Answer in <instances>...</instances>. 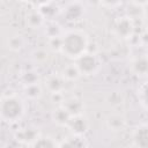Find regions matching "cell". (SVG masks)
<instances>
[{"label": "cell", "instance_id": "1", "mask_svg": "<svg viewBox=\"0 0 148 148\" xmlns=\"http://www.w3.org/2000/svg\"><path fill=\"white\" fill-rule=\"evenodd\" d=\"M89 38L83 30L72 29L64 32L61 37V52L65 57L76 60L86 52H88Z\"/></svg>", "mask_w": 148, "mask_h": 148}, {"label": "cell", "instance_id": "2", "mask_svg": "<svg viewBox=\"0 0 148 148\" xmlns=\"http://www.w3.org/2000/svg\"><path fill=\"white\" fill-rule=\"evenodd\" d=\"M25 113V103L17 95H8L0 98V120L14 124L20 121Z\"/></svg>", "mask_w": 148, "mask_h": 148}, {"label": "cell", "instance_id": "3", "mask_svg": "<svg viewBox=\"0 0 148 148\" xmlns=\"http://www.w3.org/2000/svg\"><path fill=\"white\" fill-rule=\"evenodd\" d=\"M74 62L81 74V76L82 75H84V76L95 75L101 67L98 57L92 52H86L83 56L77 58Z\"/></svg>", "mask_w": 148, "mask_h": 148}, {"label": "cell", "instance_id": "4", "mask_svg": "<svg viewBox=\"0 0 148 148\" xmlns=\"http://www.w3.org/2000/svg\"><path fill=\"white\" fill-rule=\"evenodd\" d=\"M135 31L134 22L130 16H120L113 23V34L121 39H130Z\"/></svg>", "mask_w": 148, "mask_h": 148}, {"label": "cell", "instance_id": "5", "mask_svg": "<svg viewBox=\"0 0 148 148\" xmlns=\"http://www.w3.org/2000/svg\"><path fill=\"white\" fill-rule=\"evenodd\" d=\"M40 136L39 131L34 126H25L18 128L14 133V140L20 145H28L30 146Z\"/></svg>", "mask_w": 148, "mask_h": 148}, {"label": "cell", "instance_id": "6", "mask_svg": "<svg viewBox=\"0 0 148 148\" xmlns=\"http://www.w3.org/2000/svg\"><path fill=\"white\" fill-rule=\"evenodd\" d=\"M133 148H148V127L146 123L139 124L131 134Z\"/></svg>", "mask_w": 148, "mask_h": 148}, {"label": "cell", "instance_id": "7", "mask_svg": "<svg viewBox=\"0 0 148 148\" xmlns=\"http://www.w3.org/2000/svg\"><path fill=\"white\" fill-rule=\"evenodd\" d=\"M88 127H89V123L83 114L72 116L69 118L68 123L66 124V128H68L71 131V134L82 135V136L88 131Z\"/></svg>", "mask_w": 148, "mask_h": 148}, {"label": "cell", "instance_id": "8", "mask_svg": "<svg viewBox=\"0 0 148 148\" xmlns=\"http://www.w3.org/2000/svg\"><path fill=\"white\" fill-rule=\"evenodd\" d=\"M65 80L61 77L59 73H52L46 76L44 81V88L50 92V94H59L64 92L65 90Z\"/></svg>", "mask_w": 148, "mask_h": 148}, {"label": "cell", "instance_id": "9", "mask_svg": "<svg viewBox=\"0 0 148 148\" xmlns=\"http://www.w3.org/2000/svg\"><path fill=\"white\" fill-rule=\"evenodd\" d=\"M61 106L72 116H80V114H83V111H84V103L75 97V96H71V97H65Z\"/></svg>", "mask_w": 148, "mask_h": 148}, {"label": "cell", "instance_id": "10", "mask_svg": "<svg viewBox=\"0 0 148 148\" xmlns=\"http://www.w3.org/2000/svg\"><path fill=\"white\" fill-rule=\"evenodd\" d=\"M64 15L67 21H79L84 15V7L81 2H69L64 9Z\"/></svg>", "mask_w": 148, "mask_h": 148}, {"label": "cell", "instance_id": "11", "mask_svg": "<svg viewBox=\"0 0 148 148\" xmlns=\"http://www.w3.org/2000/svg\"><path fill=\"white\" fill-rule=\"evenodd\" d=\"M105 124H106V127L110 131H112V132H121L126 127L127 120L120 113H111V114H109L106 117Z\"/></svg>", "mask_w": 148, "mask_h": 148}, {"label": "cell", "instance_id": "12", "mask_svg": "<svg viewBox=\"0 0 148 148\" xmlns=\"http://www.w3.org/2000/svg\"><path fill=\"white\" fill-rule=\"evenodd\" d=\"M58 148H88V145L82 135L71 134L58 143Z\"/></svg>", "mask_w": 148, "mask_h": 148}, {"label": "cell", "instance_id": "13", "mask_svg": "<svg viewBox=\"0 0 148 148\" xmlns=\"http://www.w3.org/2000/svg\"><path fill=\"white\" fill-rule=\"evenodd\" d=\"M131 71L139 77H145L148 73V61L146 56H138L131 61Z\"/></svg>", "mask_w": 148, "mask_h": 148}, {"label": "cell", "instance_id": "14", "mask_svg": "<svg viewBox=\"0 0 148 148\" xmlns=\"http://www.w3.org/2000/svg\"><path fill=\"white\" fill-rule=\"evenodd\" d=\"M59 74L65 80V82H75L81 77V74H80V72H79L74 61L65 65Z\"/></svg>", "mask_w": 148, "mask_h": 148}, {"label": "cell", "instance_id": "15", "mask_svg": "<svg viewBox=\"0 0 148 148\" xmlns=\"http://www.w3.org/2000/svg\"><path fill=\"white\" fill-rule=\"evenodd\" d=\"M25 21H27V24L30 29H40L44 27L45 24V18L42 16V14L38 12V9H32L30 10L28 14H27V17H25Z\"/></svg>", "mask_w": 148, "mask_h": 148}, {"label": "cell", "instance_id": "16", "mask_svg": "<svg viewBox=\"0 0 148 148\" xmlns=\"http://www.w3.org/2000/svg\"><path fill=\"white\" fill-rule=\"evenodd\" d=\"M43 28H44V34L47 37V39L61 37L64 35V32H65L64 29H62V27L58 22H56L54 20L46 21Z\"/></svg>", "mask_w": 148, "mask_h": 148}, {"label": "cell", "instance_id": "17", "mask_svg": "<svg viewBox=\"0 0 148 148\" xmlns=\"http://www.w3.org/2000/svg\"><path fill=\"white\" fill-rule=\"evenodd\" d=\"M23 91L29 101H37L43 95V86L40 82H35L28 86H23Z\"/></svg>", "mask_w": 148, "mask_h": 148}, {"label": "cell", "instance_id": "18", "mask_svg": "<svg viewBox=\"0 0 148 148\" xmlns=\"http://www.w3.org/2000/svg\"><path fill=\"white\" fill-rule=\"evenodd\" d=\"M51 118L53 120L54 124H57L58 126H62V127H66V124L68 123L69 118H71V114L61 106V105H58L51 113Z\"/></svg>", "mask_w": 148, "mask_h": 148}, {"label": "cell", "instance_id": "19", "mask_svg": "<svg viewBox=\"0 0 148 148\" xmlns=\"http://www.w3.org/2000/svg\"><path fill=\"white\" fill-rule=\"evenodd\" d=\"M7 47L13 52H18L25 46V38L21 34H13L6 40Z\"/></svg>", "mask_w": 148, "mask_h": 148}, {"label": "cell", "instance_id": "20", "mask_svg": "<svg viewBox=\"0 0 148 148\" xmlns=\"http://www.w3.org/2000/svg\"><path fill=\"white\" fill-rule=\"evenodd\" d=\"M38 12L42 14V16L45 18V21H51L53 20L52 17L58 13V7L53 3V2H43L39 5V7L37 8Z\"/></svg>", "mask_w": 148, "mask_h": 148}, {"label": "cell", "instance_id": "21", "mask_svg": "<svg viewBox=\"0 0 148 148\" xmlns=\"http://www.w3.org/2000/svg\"><path fill=\"white\" fill-rule=\"evenodd\" d=\"M50 59V53L44 47H36L32 52H31V60L34 64L36 65H44L45 62H47Z\"/></svg>", "mask_w": 148, "mask_h": 148}, {"label": "cell", "instance_id": "22", "mask_svg": "<svg viewBox=\"0 0 148 148\" xmlns=\"http://www.w3.org/2000/svg\"><path fill=\"white\" fill-rule=\"evenodd\" d=\"M29 147L30 148H58V143L51 136H39Z\"/></svg>", "mask_w": 148, "mask_h": 148}, {"label": "cell", "instance_id": "23", "mask_svg": "<svg viewBox=\"0 0 148 148\" xmlns=\"http://www.w3.org/2000/svg\"><path fill=\"white\" fill-rule=\"evenodd\" d=\"M21 81L23 82V86H28V84H31L35 82H39V77H38V74L36 72L28 71L21 75Z\"/></svg>", "mask_w": 148, "mask_h": 148}, {"label": "cell", "instance_id": "24", "mask_svg": "<svg viewBox=\"0 0 148 148\" xmlns=\"http://www.w3.org/2000/svg\"><path fill=\"white\" fill-rule=\"evenodd\" d=\"M61 37H62V36H61ZM61 37L47 39L49 49L52 50L53 52H61Z\"/></svg>", "mask_w": 148, "mask_h": 148}, {"label": "cell", "instance_id": "25", "mask_svg": "<svg viewBox=\"0 0 148 148\" xmlns=\"http://www.w3.org/2000/svg\"><path fill=\"white\" fill-rule=\"evenodd\" d=\"M147 86L146 83H143L141 87H139L138 89V97H139V102L141 103V105L143 106V109H146V102H147Z\"/></svg>", "mask_w": 148, "mask_h": 148}, {"label": "cell", "instance_id": "26", "mask_svg": "<svg viewBox=\"0 0 148 148\" xmlns=\"http://www.w3.org/2000/svg\"><path fill=\"white\" fill-rule=\"evenodd\" d=\"M50 96H51V101L53 103L58 104V105H61L62 102H64V99H65V96H64L62 92H59V94H50Z\"/></svg>", "mask_w": 148, "mask_h": 148}, {"label": "cell", "instance_id": "27", "mask_svg": "<svg viewBox=\"0 0 148 148\" xmlns=\"http://www.w3.org/2000/svg\"><path fill=\"white\" fill-rule=\"evenodd\" d=\"M2 148H20V143L16 142L15 140L8 141V142H6V143L2 146Z\"/></svg>", "mask_w": 148, "mask_h": 148}, {"label": "cell", "instance_id": "28", "mask_svg": "<svg viewBox=\"0 0 148 148\" xmlns=\"http://www.w3.org/2000/svg\"><path fill=\"white\" fill-rule=\"evenodd\" d=\"M130 148H133V147H130Z\"/></svg>", "mask_w": 148, "mask_h": 148}]
</instances>
